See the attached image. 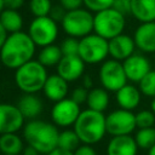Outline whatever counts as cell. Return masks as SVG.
<instances>
[{"label": "cell", "mask_w": 155, "mask_h": 155, "mask_svg": "<svg viewBox=\"0 0 155 155\" xmlns=\"http://www.w3.org/2000/svg\"><path fill=\"white\" fill-rule=\"evenodd\" d=\"M35 47L36 45L28 33L21 30L8 34L0 50V61L6 68L17 69L33 59Z\"/></svg>", "instance_id": "6da1fadb"}, {"label": "cell", "mask_w": 155, "mask_h": 155, "mask_svg": "<svg viewBox=\"0 0 155 155\" xmlns=\"http://www.w3.org/2000/svg\"><path fill=\"white\" fill-rule=\"evenodd\" d=\"M58 128L54 124L44 120H29L23 128V137L28 145L39 154H48L58 147Z\"/></svg>", "instance_id": "7a4b0ae2"}, {"label": "cell", "mask_w": 155, "mask_h": 155, "mask_svg": "<svg viewBox=\"0 0 155 155\" xmlns=\"http://www.w3.org/2000/svg\"><path fill=\"white\" fill-rule=\"evenodd\" d=\"M73 126L82 144H96L101 142L107 133L105 115L102 111L92 110L90 108L81 110Z\"/></svg>", "instance_id": "3957f363"}, {"label": "cell", "mask_w": 155, "mask_h": 155, "mask_svg": "<svg viewBox=\"0 0 155 155\" xmlns=\"http://www.w3.org/2000/svg\"><path fill=\"white\" fill-rule=\"evenodd\" d=\"M47 76L46 67L31 59L16 69L15 82L23 93H36L42 91Z\"/></svg>", "instance_id": "277c9868"}, {"label": "cell", "mask_w": 155, "mask_h": 155, "mask_svg": "<svg viewBox=\"0 0 155 155\" xmlns=\"http://www.w3.org/2000/svg\"><path fill=\"white\" fill-rule=\"evenodd\" d=\"M126 27V16L113 7L96 12L93 31L102 38L110 40L124 33Z\"/></svg>", "instance_id": "5b68a950"}, {"label": "cell", "mask_w": 155, "mask_h": 155, "mask_svg": "<svg viewBox=\"0 0 155 155\" xmlns=\"http://www.w3.org/2000/svg\"><path fill=\"white\" fill-rule=\"evenodd\" d=\"M61 24L62 29L68 36L81 39L93 31L94 16L90 10L80 7L76 10L67 11Z\"/></svg>", "instance_id": "8992f818"}, {"label": "cell", "mask_w": 155, "mask_h": 155, "mask_svg": "<svg viewBox=\"0 0 155 155\" xmlns=\"http://www.w3.org/2000/svg\"><path fill=\"white\" fill-rule=\"evenodd\" d=\"M79 56L87 64L103 63L109 56V42L98 34H88L79 40Z\"/></svg>", "instance_id": "52a82bcc"}, {"label": "cell", "mask_w": 155, "mask_h": 155, "mask_svg": "<svg viewBox=\"0 0 155 155\" xmlns=\"http://www.w3.org/2000/svg\"><path fill=\"white\" fill-rule=\"evenodd\" d=\"M99 81L102 87L109 92H116L127 84V76L122 62L116 59H105L99 68Z\"/></svg>", "instance_id": "ba28073f"}, {"label": "cell", "mask_w": 155, "mask_h": 155, "mask_svg": "<svg viewBox=\"0 0 155 155\" xmlns=\"http://www.w3.org/2000/svg\"><path fill=\"white\" fill-rule=\"evenodd\" d=\"M28 34L36 46L45 47L47 45H51L58 36L57 22L50 16L35 17L29 25Z\"/></svg>", "instance_id": "9c48e42d"}, {"label": "cell", "mask_w": 155, "mask_h": 155, "mask_svg": "<svg viewBox=\"0 0 155 155\" xmlns=\"http://www.w3.org/2000/svg\"><path fill=\"white\" fill-rule=\"evenodd\" d=\"M107 133L113 136H126L131 134L136 128V114L131 110L122 108L110 111L105 116Z\"/></svg>", "instance_id": "30bf717a"}, {"label": "cell", "mask_w": 155, "mask_h": 155, "mask_svg": "<svg viewBox=\"0 0 155 155\" xmlns=\"http://www.w3.org/2000/svg\"><path fill=\"white\" fill-rule=\"evenodd\" d=\"M81 113L80 104L71 98H64L54 103L51 110V117L56 126L68 127L75 124Z\"/></svg>", "instance_id": "8fae6325"}, {"label": "cell", "mask_w": 155, "mask_h": 155, "mask_svg": "<svg viewBox=\"0 0 155 155\" xmlns=\"http://www.w3.org/2000/svg\"><path fill=\"white\" fill-rule=\"evenodd\" d=\"M24 116L17 105L0 103V134L17 133L24 126Z\"/></svg>", "instance_id": "7c38bea8"}, {"label": "cell", "mask_w": 155, "mask_h": 155, "mask_svg": "<svg viewBox=\"0 0 155 155\" xmlns=\"http://www.w3.org/2000/svg\"><path fill=\"white\" fill-rule=\"evenodd\" d=\"M127 80L133 84H139V81L151 70V63L148 57L143 53H133L122 62Z\"/></svg>", "instance_id": "4fadbf2b"}, {"label": "cell", "mask_w": 155, "mask_h": 155, "mask_svg": "<svg viewBox=\"0 0 155 155\" xmlns=\"http://www.w3.org/2000/svg\"><path fill=\"white\" fill-rule=\"evenodd\" d=\"M108 42H109V56L113 59L120 62H124L126 58L132 56L137 48L133 36H130L124 33L108 40Z\"/></svg>", "instance_id": "5bb4252c"}, {"label": "cell", "mask_w": 155, "mask_h": 155, "mask_svg": "<svg viewBox=\"0 0 155 155\" xmlns=\"http://www.w3.org/2000/svg\"><path fill=\"white\" fill-rule=\"evenodd\" d=\"M85 62L79 54L75 56H63L57 64V74L61 75L68 82L75 81L84 75Z\"/></svg>", "instance_id": "9a60e30c"}, {"label": "cell", "mask_w": 155, "mask_h": 155, "mask_svg": "<svg viewBox=\"0 0 155 155\" xmlns=\"http://www.w3.org/2000/svg\"><path fill=\"white\" fill-rule=\"evenodd\" d=\"M137 48L143 53H155V21L140 23L133 34Z\"/></svg>", "instance_id": "2e32d148"}, {"label": "cell", "mask_w": 155, "mask_h": 155, "mask_svg": "<svg viewBox=\"0 0 155 155\" xmlns=\"http://www.w3.org/2000/svg\"><path fill=\"white\" fill-rule=\"evenodd\" d=\"M138 149L136 139L131 134L113 136L107 144V155H137Z\"/></svg>", "instance_id": "e0dca14e"}, {"label": "cell", "mask_w": 155, "mask_h": 155, "mask_svg": "<svg viewBox=\"0 0 155 155\" xmlns=\"http://www.w3.org/2000/svg\"><path fill=\"white\" fill-rule=\"evenodd\" d=\"M142 92L139 87L134 86L133 84H126L119 91L115 92V99L120 108L126 110H134L142 101Z\"/></svg>", "instance_id": "ac0fdd59"}, {"label": "cell", "mask_w": 155, "mask_h": 155, "mask_svg": "<svg viewBox=\"0 0 155 155\" xmlns=\"http://www.w3.org/2000/svg\"><path fill=\"white\" fill-rule=\"evenodd\" d=\"M42 92L46 98H48L50 101H53L54 103L58 101H62L67 98V94H68V81L64 80L58 74L48 75L44 85Z\"/></svg>", "instance_id": "d6986e66"}, {"label": "cell", "mask_w": 155, "mask_h": 155, "mask_svg": "<svg viewBox=\"0 0 155 155\" xmlns=\"http://www.w3.org/2000/svg\"><path fill=\"white\" fill-rule=\"evenodd\" d=\"M131 16L139 23L155 21V0H131Z\"/></svg>", "instance_id": "ffe728a7"}, {"label": "cell", "mask_w": 155, "mask_h": 155, "mask_svg": "<svg viewBox=\"0 0 155 155\" xmlns=\"http://www.w3.org/2000/svg\"><path fill=\"white\" fill-rule=\"evenodd\" d=\"M17 107L23 114L24 119L29 120L36 119L42 111V102L35 96V93H24L19 98Z\"/></svg>", "instance_id": "44dd1931"}, {"label": "cell", "mask_w": 155, "mask_h": 155, "mask_svg": "<svg viewBox=\"0 0 155 155\" xmlns=\"http://www.w3.org/2000/svg\"><path fill=\"white\" fill-rule=\"evenodd\" d=\"M109 102H110L109 91H107L104 87H93L88 91L86 103L90 109L103 113L108 108Z\"/></svg>", "instance_id": "7402d4cb"}, {"label": "cell", "mask_w": 155, "mask_h": 155, "mask_svg": "<svg viewBox=\"0 0 155 155\" xmlns=\"http://www.w3.org/2000/svg\"><path fill=\"white\" fill-rule=\"evenodd\" d=\"M23 149V140L17 133L0 134V153L2 155H21Z\"/></svg>", "instance_id": "603a6c76"}, {"label": "cell", "mask_w": 155, "mask_h": 155, "mask_svg": "<svg viewBox=\"0 0 155 155\" xmlns=\"http://www.w3.org/2000/svg\"><path fill=\"white\" fill-rule=\"evenodd\" d=\"M0 22L8 34L21 31L23 27V17L17 10L5 8L0 13Z\"/></svg>", "instance_id": "cb8c5ba5"}, {"label": "cell", "mask_w": 155, "mask_h": 155, "mask_svg": "<svg viewBox=\"0 0 155 155\" xmlns=\"http://www.w3.org/2000/svg\"><path fill=\"white\" fill-rule=\"evenodd\" d=\"M62 57H63V53H62L61 46H56V45L51 44V45H47L41 48V51L39 52L38 61L47 68V67L57 65L59 63V61L62 59Z\"/></svg>", "instance_id": "d4e9b609"}, {"label": "cell", "mask_w": 155, "mask_h": 155, "mask_svg": "<svg viewBox=\"0 0 155 155\" xmlns=\"http://www.w3.org/2000/svg\"><path fill=\"white\" fill-rule=\"evenodd\" d=\"M81 140L79 138V136L76 134V132L73 130H64L62 132H59L58 136V148L69 150V151H75L78 149V147L80 145Z\"/></svg>", "instance_id": "484cf974"}, {"label": "cell", "mask_w": 155, "mask_h": 155, "mask_svg": "<svg viewBox=\"0 0 155 155\" xmlns=\"http://www.w3.org/2000/svg\"><path fill=\"white\" fill-rule=\"evenodd\" d=\"M134 139L139 149L148 151L155 144V126L147 128H138V131L134 134Z\"/></svg>", "instance_id": "4316f807"}, {"label": "cell", "mask_w": 155, "mask_h": 155, "mask_svg": "<svg viewBox=\"0 0 155 155\" xmlns=\"http://www.w3.org/2000/svg\"><path fill=\"white\" fill-rule=\"evenodd\" d=\"M138 87L143 96L154 98L155 97V69H151L138 84Z\"/></svg>", "instance_id": "83f0119b"}, {"label": "cell", "mask_w": 155, "mask_h": 155, "mask_svg": "<svg viewBox=\"0 0 155 155\" xmlns=\"http://www.w3.org/2000/svg\"><path fill=\"white\" fill-rule=\"evenodd\" d=\"M29 8L35 17H45L50 16L52 10L51 0H30Z\"/></svg>", "instance_id": "f1b7e54d"}, {"label": "cell", "mask_w": 155, "mask_h": 155, "mask_svg": "<svg viewBox=\"0 0 155 155\" xmlns=\"http://www.w3.org/2000/svg\"><path fill=\"white\" fill-rule=\"evenodd\" d=\"M137 128H147L155 126V113L151 109H143L136 113Z\"/></svg>", "instance_id": "f546056e"}, {"label": "cell", "mask_w": 155, "mask_h": 155, "mask_svg": "<svg viewBox=\"0 0 155 155\" xmlns=\"http://www.w3.org/2000/svg\"><path fill=\"white\" fill-rule=\"evenodd\" d=\"M61 50L63 56H75L79 54V40L76 38L69 36L61 44Z\"/></svg>", "instance_id": "4dcf8cb0"}, {"label": "cell", "mask_w": 155, "mask_h": 155, "mask_svg": "<svg viewBox=\"0 0 155 155\" xmlns=\"http://www.w3.org/2000/svg\"><path fill=\"white\" fill-rule=\"evenodd\" d=\"M114 0H84V5L91 12H98L113 6Z\"/></svg>", "instance_id": "1f68e13d"}, {"label": "cell", "mask_w": 155, "mask_h": 155, "mask_svg": "<svg viewBox=\"0 0 155 155\" xmlns=\"http://www.w3.org/2000/svg\"><path fill=\"white\" fill-rule=\"evenodd\" d=\"M88 91L87 88H85L84 86H79V87H75L71 92V99L74 102H76L78 104H82L87 101V96H88Z\"/></svg>", "instance_id": "d6a6232c"}, {"label": "cell", "mask_w": 155, "mask_h": 155, "mask_svg": "<svg viewBox=\"0 0 155 155\" xmlns=\"http://www.w3.org/2000/svg\"><path fill=\"white\" fill-rule=\"evenodd\" d=\"M111 7L125 16L131 15V0H114Z\"/></svg>", "instance_id": "836d02e7"}, {"label": "cell", "mask_w": 155, "mask_h": 155, "mask_svg": "<svg viewBox=\"0 0 155 155\" xmlns=\"http://www.w3.org/2000/svg\"><path fill=\"white\" fill-rule=\"evenodd\" d=\"M65 13H67V10L62 5H59V6H52L50 17L52 19H54L56 22H62V19L64 18Z\"/></svg>", "instance_id": "e575fe53"}, {"label": "cell", "mask_w": 155, "mask_h": 155, "mask_svg": "<svg viewBox=\"0 0 155 155\" xmlns=\"http://www.w3.org/2000/svg\"><path fill=\"white\" fill-rule=\"evenodd\" d=\"M59 2L67 11L80 8L81 5H84V0H59Z\"/></svg>", "instance_id": "d590c367"}, {"label": "cell", "mask_w": 155, "mask_h": 155, "mask_svg": "<svg viewBox=\"0 0 155 155\" xmlns=\"http://www.w3.org/2000/svg\"><path fill=\"white\" fill-rule=\"evenodd\" d=\"M74 155H97V153L92 145L82 144L78 147V149L74 151Z\"/></svg>", "instance_id": "8d00e7d4"}, {"label": "cell", "mask_w": 155, "mask_h": 155, "mask_svg": "<svg viewBox=\"0 0 155 155\" xmlns=\"http://www.w3.org/2000/svg\"><path fill=\"white\" fill-rule=\"evenodd\" d=\"M24 4V0H4V5L5 8H10V10H18L19 7H22Z\"/></svg>", "instance_id": "74e56055"}, {"label": "cell", "mask_w": 155, "mask_h": 155, "mask_svg": "<svg viewBox=\"0 0 155 155\" xmlns=\"http://www.w3.org/2000/svg\"><path fill=\"white\" fill-rule=\"evenodd\" d=\"M46 155H74V151H69V150H65V149L57 147L56 149H53L52 151H50Z\"/></svg>", "instance_id": "f35d334b"}, {"label": "cell", "mask_w": 155, "mask_h": 155, "mask_svg": "<svg viewBox=\"0 0 155 155\" xmlns=\"http://www.w3.org/2000/svg\"><path fill=\"white\" fill-rule=\"evenodd\" d=\"M7 36H8V33H7V30L4 28V25H2L1 22H0V50H1L2 45L5 44Z\"/></svg>", "instance_id": "ab89813d"}, {"label": "cell", "mask_w": 155, "mask_h": 155, "mask_svg": "<svg viewBox=\"0 0 155 155\" xmlns=\"http://www.w3.org/2000/svg\"><path fill=\"white\" fill-rule=\"evenodd\" d=\"M82 86L87 90H91L92 86H93V81H92V78L90 75H84L82 76Z\"/></svg>", "instance_id": "60d3db41"}, {"label": "cell", "mask_w": 155, "mask_h": 155, "mask_svg": "<svg viewBox=\"0 0 155 155\" xmlns=\"http://www.w3.org/2000/svg\"><path fill=\"white\" fill-rule=\"evenodd\" d=\"M22 154H23V155H39V153H38L33 147H30V145L25 147V148L23 149Z\"/></svg>", "instance_id": "b9f144b4"}, {"label": "cell", "mask_w": 155, "mask_h": 155, "mask_svg": "<svg viewBox=\"0 0 155 155\" xmlns=\"http://www.w3.org/2000/svg\"><path fill=\"white\" fill-rule=\"evenodd\" d=\"M150 109L155 113V97H154V98H151V102H150Z\"/></svg>", "instance_id": "7bdbcfd3"}, {"label": "cell", "mask_w": 155, "mask_h": 155, "mask_svg": "<svg viewBox=\"0 0 155 155\" xmlns=\"http://www.w3.org/2000/svg\"><path fill=\"white\" fill-rule=\"evenodd\" d=\"M148 155H155V144L148 150Z\"/></svg>", "instance_id": "ee69618b"}, {"label": "cell", "mask_w": 155, "mask_h": 155, "mask_svg": "<svg viewBox=\"0 0 155 155\" xmlns=\"http://www.w3.org/2000/svg\"><path fill=\"white\" fill-rule=\"evenodd\" d=\"M5 10V5H4V0H0V13Z\"/></svg>", "instance_id": "f6af8a7d"}, {"label": "cell", "mask_w": 155, "mask_h": 155, "mask_svg": "<svg viewBox=\"0 0 155 155\" xmlns=\"http://www.w3.org/2000/svg\"><path fill=\"white\" fill-rule=\"evenodd\" d=\"M154 64H155V53H154Z\"/></svg>", "instance_id": "bcb514c9"}]
</instances>
